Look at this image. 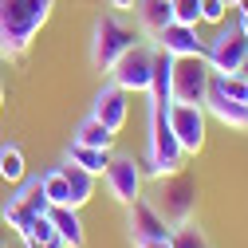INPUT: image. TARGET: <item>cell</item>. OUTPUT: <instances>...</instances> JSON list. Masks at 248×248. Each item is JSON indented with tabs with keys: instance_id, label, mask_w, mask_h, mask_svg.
I'll list each match as a JSON object with an SVG mask.
<instances>
[{
	"instance_id": "31",
	"label": "cell",
	"mask_w": 248,
	"mask_h": 248,
	"mask_svg": "<svg viewBox=\"0 0 248 248\" xmlns=\"http://www.w3.org/2000/svg\"><path fill=\"white\" fill-rule=\"evenodd\" d=\"M236 75H240V79L248 83V59H244V63H240V71H236Z\"/></svg>"
},
{
	"instance_id": "19",
	"label": "cell",
	"mask_w": 248,
	"mask_h": 248,
	"mask_svg": "<svg viewBox=\"0 0 248 248\" xmlns=\"http://www.w3.org/2000/svg\"><path fill=\"white\" fill-rule=\"evenodd\" d=\"M67 162H75V166H83L87 173L103 177V170H107V162H110V150H95V146L71 142V146H67Z\"/></svg>"
},
{
	"instance_id": "33",
	"label": "cell",
	"mask_w": 248,
	"mask_h": 248,
	"mask_svg": "<svg viewBox=\"0 0 248 248\" xmlns=\"http://www.w3.org/2000/svg\"><path fill=\"white\" fill-rule=\"evenodd\" d=\"M236 28H240V32L248 36V16H240V24H236Z\"/></svg>"
},
{
	"instance_id": "36",
	"label": "cell",
	"mask_w": 248,
	"mask_h": 248,
	"mask_svg": "<svg viewBox=\"0 0 248 248\" xmlns=\"http://www.w3.org/2000/svg\"><path fill=\"white\" fill-rule=\"evenodd\" d=\"M244 107H248V99H244Z\"/></svg>"
},
{
	"instance_id": "8",
	"label": "cell",
	"mask_w": 248,
	"mask_h": 248,
	"mask_svg": "<svg viewBox=\"0 0 248 248\" xmlns=\"http://www.w3.org/2000/svg\"><path fill=\"white\" fill-rule=\"evenodd\" d=\"M205 59H209V67L217 71V75H236L240 71V63L248 59V36L240 32L236 24H221L217 28V36L205 44Z\"/></svg>"
},
{
	"instance_id": "15",
	"label": "cell",
	"mask_w": 248,
	"mask_h": 248,
	"mask_svg": "<svg viewBox=\"0 0 248 248\" xmlns=\"http://www.w3.org/2000/svg\"><path fill=\"white\" fill-rule=\"evenodd\" d=\"M47 221L55 229V236L63 240V248H87V229L79 221V209L71 205H51L47 209Z\"/></svg>"
},
{
	"instance_id": "23",
	"label": "cell",
	"mask_w": 248,
	"mask_h": 248,
	"mask_svg": "<svg viewBox=\"0 0 248 248\" xmlns=\"http://www.w3.org/2000/svg\"><path fill=\"white\" fill-rule=\"evenodd\" d=\"M170 12H173V24L197 28L201 24V0H170Z\"/></svg>"
},
{
	"instance_id": "12",
	"label": "cell",
	"mask_w": 248,
	"mask_h": 248,
	"mask_svg": "<svg viewBox=\"0 0 248 248\" xmlns=\"http://www.w3.org/2000/svg\"><path fill=\"white\" fill-rule=\"evenodd\" d=\"M126 114H130V95L118 83H103V91L95 95V103H91V118H99L110 134H118L126 126Z\"/></svg>"
},
{
	"instance_id": "26",
	"label": "cell",
	"mask_w": 248,
	"mask_h": 248,
	"mask_svg": "<svg viewBox=\"0 0 248 248\" xmlns=\"http://www.w3.org/2000/svg\"><path fill=\"white\" fill-rule=\"evenodd\" d=\"M24 240H55V229H51V221H47V213L32 221V229H28Z\"/></svg>"
},
{
	"instance_id": "29",
	"label": "cell",
	"mask_w": 248,
	"mask_h": 248,
	"mask_svg": "<svg viewBox=\"0 0 248 248\" xmlns=\"http://www.w3.org/2000/svg\"><path fill=\"white\" fill-rule=\"evenodd\" d=\"M134 248H173L170 240H146V244H134Z\"/></svg>"
},
{
	"instance_id": "16",
	"label": "cell",
	"mask_w": 248,
	"mask_h": 248,
	"mask_svg": "<svg viewBox=\"0 0 248 248\" xmlns=\"http://www.w3.org/2000/svg\"><path fill=\"white\" fill-rule=\"evenodd\" d=\"M134 16H138V28H142L150 40H154V36H158L162 28L173 20L170 0H138V4H134Z\"/></svg>"
},
{
	"instance_id": "20",
	"label": "cell",
	"mask_w": 248,
	"mask_h": 248,
	"mask_svg": "<svg viewBox=\"0 0 248 248\" xmlns=\"http://www.w3.org/2000/svg\"><path fill=\"white\" fill-rule=\"evenodd\" d=\"M71 142H79V146H95V150H110V146H114V134L103 126L99 118H91V114H87V118L79 122V130H75Z\"/></svg>"
},
{
	"instance_id": "14",
	"label": "cell",
	"mask_w": 248,
	"mask_h": 248,
	"mask_svg": "<svg viewBox=\"0 0 248 248\" xmlns=\"http://www.w3.org/2000/svg\"><path fill=\"white\" fill-rule=\"evenodd\" d=\"M150 44H158L162 51H170L173 59H185V55H205V40L197 36V28H189V24H166L158 36H154Z\"/></svg>"
},
{
	"instance_id": "22",
	"label": "cell",
	"mask_w": 248,
	"mask_h": 248,
	"mask_svg": "<svg viewBox=\"0 0 248 248\" xmlns=\"http://www.w3.org/2000/svg\"><path fill=\"white\" fill-rule=\"evenodd\" d=\"M40 181H44V193H47V201H51V205H71V197H67V177H63V166H59V170H47Z\"/></svg>"
},
{
	"instance_id": "9",
	"label": "cell",
	"mask_w": 248,
	"mask_h": 248,
	"mask_svg": "<svg viewBox=\"0 0 248 248\" xmlns=\"http://www.w3.org/2000/svg\"><path fill=\"white\" fill-rule=\"evenodd\" d=\"M166 114H170V130H173V138H177V146H181L185 158H189V154H201V146H205V122H209L205 107L170 103Z\"/></svg>"
},
{
	"instance_id": "2",
	"label": "cell",
	"mask_w": 248,
	"mask_h": 248,
	"mask_svg": "<svg viewBox=\"0 0 248 248\" xmlns=\"http://www.w3.org/2000/svg\"><path fill=\"white\" fill-rule=\"evenodd\" d=\"M170 103H150V118H146V154H142V177L150 181H162L170 173H181L185 166V154L170 130Z\"/></svg>"
},
{
	"instance_id": "35",
	"label": "cell",
	"mask_w": 248,
	"mask_h": 248,
	"mask_svg": "<svg viewBox=\"0 0 248 248\" xmlns=\"http://www.w3.org/2000/svg\"><path fill=\"white\" fill-rule=\"evenodd\" d=\"M225 4H229V8H236V4H240V0H225Z\"/></svg>"
},
{
	"instance_id": "32",
	"label": "cell",
	"mask_w": 248,
	"mask_h": 248,
	"mask_svg": "<svg viewBox=\"0 0 248 248\" xmlns=\"http://www.w3.org/2000/svg\"><path fill=\"white\" fill-rule=\"evenodd\" d=\"M236 12H240V16H248V0H240V4H236Z\"/></svg>"
},
{
	"instance_id": "11",
	"label": "cell",
	"mask_w": 248,
	"mask_h": 248,
	"mask_svg": "<svg viewBox=\"0 0 248 248\" xmlns=\"http://www.w3.org/2000/svg\"><path fill=\"white\" fill-rule=\"evenodd\" d=\"M126 209H130V213H126V229H130V240H134V244H146V240H170L173 225L166 221L158 209H154V201L138 197V201L126 205Z\"/></svg>"
},
{
	"instance_id": "25",
	"label": "cell",
	"mask_w": 248,
	"mask_h": 248,
	"mask_svg": "<svg viewBox=\"0 0 248 248\" xmlns=\"http://www.w3.org/2000/svg\"><path fill=\"white\" fill-rule=\"evenodd\" d=\"M225 16H229V4H225V0H201V24L221 28Z\"/></svg>"
},
{
	"instance_id": "21",
	"label": "cell",
	"mask_w": 248,
	"mask_h": 248,
	"mask_svg": "<svg viewBox=\"0 0 248 248\" xmlns=\"http://www.w3.org/2000/svg\"><path fill=\"white\" fill-rule=\"evenodd\" d=\"M170 244H173V248H213V244H209V236H205V229H201V225H193V221L173 225Z\"/></svg>"
},
{
	"instance_id": "4",
	"label": "cell",
	"mask_w": 248,
	"mask_h": 248,
	"mask_svg": "<svg viewBox=\"0 0 248 248\" xmlns=\"http://www.w3.org/2000/svg\"><path fill=\"white\" fill-rule=\"evenodd\" d=\"M47 209H51V201H47V193H44V181H40V177H24V181L16 185V193L0 205V221H4V225L24 240L28 229H32V221L44 217Z\"/></svg>"
},
{
	"instance_id": "1",
	"label": "cell",
	"mask_w": 248,
	"mask_h": 248,
	"mask_svg": "<svg viewBox=\"0 0 248 248\" xmlns=\"http://www.w3.org/2000/svg\"><path fill=\"white\" fill-rule=\"evenodd\" d=\"M51 8L55 0H0V59H20L32 47Z\"/></svg>"
},
{
	"instance_id": "17",
	"label": "cell",
	"mask_w": 248,
	"mask_h": 248,
	"mask_svg": "<svg viewBox=\"0 0 248 248\" xmlns=\"http://www.w3.org/2000/svg\"><path fill=\"white\" fill-rule=\"evenodd\" d=\"M63 177H67V197H71V209H83L91 197H95V173H87L83 166L67 162V166H63Z\"/></svg>"
},
{
	"instance_id": "30",
	"label": "cell",
	"mask_w": 248,
	"mask_h": 248,
	"mask_svg": "<svg viewBox=\"0 0 248 248\" xmlns=\"http://www.w3.org/2000/svg\"><path fill=\"white\" fill-rule=\"evenodd\" d=\"M8 236H12V229H8L4 221H0V248H8Z\"/></svg>"
},
{
	"instance_id": "6",
	"label": "cell",
	"mask_w": 248,
	"mask_h": 248,
	"mask_svg": "<svg viewBox=\"0 0 248 248\" xmlns=\"http://www.w3.org/2000/svg\"><path fill=\"white\" fill-rule=\"evenodd\" d=\"M154 209H158L170 225L193 221V213H197V181L185 177V173L162 177L158 181V197H154Z\"/></svg>"
},
{
	"instance_id": "24",
	"label": "cell",
	"mask_w": 248,
	"mask_h": 248,
	"mask_svg": "<svg viewBox=\"0 0 248 248\" xmlns=\"http://www.w3.org/2000/svg\"><path fill=\"white\" fill-rule=\"evenodd\" d=\"M213 75H217V71H213ZM217 83H221V91H225L232 103H244V99H248V83H244L240 75H217Z\"/></svg>"
},
{
	"instance_id": "28",
	"label": "cell",
	"mask_w": 248,
	"mask_h": 248,
	"mask_svg": "<svg viewBox=\"0 0 248 248\" xmlns=\"http://www.w3.org/2000/svg\"><path fill=\"white\" fill-rule=\"evenodd\" d=\"M107 4H110L114 12H134V4H138V0H107Z\"/></svg>"
},
{
	"instance_id": "7",
	"label": "cell",
	"mask_w": 248,
	"mask_h": 248,
	"mask_svg": "<svg viewBox=\"0 0 248 248\" xmlns=\"http://www.w3.org/2000/svg\"><path fill=\"white\" fill-rule=\"evenodd\" d=\"M110 83H118L126 95H150V83H154V44H142L138 40L110 67Z\"/></svg>"
},
{
	"instance_id": "3",
	"label": "cell",
	"mask_w": 248,
	"mask_h": 248,
	"mask_svg": "<svg viewBox=\"0 0 248 248\" xmlns=\"http://www.w3.org/2000/svg\"><path fill=\"white\" fill-rule=\"evenodd\" d=\"M142 36L134 32L130 24H122L118 12L110 16H99L95 28H91V63H95V71H110L122 55H126Z\"/></svg>"
},
{
	"instance_id": "10",
	"label": "cell",
	"mask_w": 248,
	"mask_h": 248,
	"mask_svg": "<svg viewBox=\"0 0 248 248\" xmlns=\"http://www.w3.org/2000/svg\"><path fill=\"white\" fill-rule=\"evenodd\" d=\"M103 181H107V189H110V197L118 201V205H134L138 197H142V166L134 162V158H126V154H110V162H107V170H103Z\"/></svg>"
},
{
	"instance_id": "13",
	"label": "cell",
	"mask_w": 248,
	"mask_h": 248,
	"mask_svg": "<svg viewBox=\"0 0 248 248\" xmlns=\"http://www.w3.org/2000/svg\"><path fill=\"white\" fill-rule=\"evenodd\" d=\"M205 114H213L221 126H229V130H236V134H248V107L244 103H232L225 91H221V83H217V75L209 79V95H205Z\"/></svg>"
},
{
	"instance_id": "5",
	"label": "cell",
	"mask_w": 248,
	"mask_h": 248,
	"mask_svg": "<svg viewBox=\"0 0 248 248\" xmlns=\"http://www.w3.org/2000/svg\"><path fill=\"white\" fill-rule=\"evenodd\" d=\"M209 79H213V67H209V59H205V55H185V59H173V75H170V103H193V107H205Z\"/></svg>"
},
{
	"instance_id": "18",
	"label": "cell",
	"mask_w": 248,
	"mask_h": 248,
	"mask_svg": "<svg viewBox=\"0 0 248 248\" xmlns=\"http://www.w3.org/2000/svg\"><path fill=\"white\" fill-rule=\"evenodd\" d=\"M0 177L8 185H20L28 177V162H24V150L16 142H0Z\"/></svg>"
},
{
	"instance_id": "34",
	"label": "cell",
	"mask_w": 248,
	"mask_h": 248,
	"mask_svg": "<svg viewBox=\"0 0 248 248\" xmlns=\"http://www.w3.org/2000/svg\"><path fill=\"white\" fill-rule=\"evenodd\" d=\"M0 110H4V83H0Z\"/></svg>"
},
{
	"instance_id": "27",
	"label": "cell",
	"mask_w": 248,
	"mask_h": 248,
	"mask_svg": "<svg viewBox=\"0 0 248 248\" xmlns=\"http://www.w3.org/2000/svg\"><path fill=\"white\" fill-rule=\"evenodd\" d=\"M24 248H63V240H24Z\"/></svg>"
}]
</instances>
